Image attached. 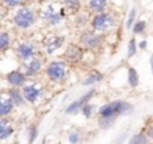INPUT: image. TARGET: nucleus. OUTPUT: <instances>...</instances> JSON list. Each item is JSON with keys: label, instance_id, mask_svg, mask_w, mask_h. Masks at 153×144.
<instances>
[{"label": "nucleus", "instance_id": "39448f33", "mask_svg": "<svg viewBox=\"0 0 153 144\" xmlns=\"http://www.w3.org/2000/svg\"><path fill=\"white\" fill-rule=\"evenodd\" d=\"M102 36L98 35L95 31H85L79 37V43L86 50H97L102 45Z\"/></svg>", "mask_w": 153, "mask_h": 144}, {"label": "nucleus", "instance_id": "dca6fc26", "mask_svg": "<svg viewBox=\"0 0 153 144\" xmlns=\"http://www.w3.org/2000/svg\"><path fill=\"white\" fill-rule=\"evenodd\" d=\"M13 107H15V103L12 102V99H11V97H8V99L3 97V99H1V104H0V115H1L3 118H5L7 115H10V113L12 112Z\"/></svg>", "mask_w": 153, "mask_h": 144}, {"label": "nucleus", "instance_id": "b1692460", "mask_svg": "<svg viewBox=\"0 0 153 144\" xmlns=\"http://www.w3.org/2000/svg\"><path fill=\"white\" fill-rule=\"evenodd\" d=\"M137 50H138V43L136 42L134 37H132V39L129 40V43H128V56H129V58L134 56L136 53H137Z\"/></svg>", "mask_w": 153, "mask_h": 144}, {"label": "nucleus", "instance_id": "423d86ee", "mask_svg": "<svg viewBox=\"0 0 153 144\" xmlns=\"http://www.w3.org/2000/svg\"><path fill=\"white\" fill-rule=\"evenodd\" d=\"M94 94H95V88L89 89L86 94L82 95V96L79 97L78 100L73 102L71 104H70L69 107L66 108V113H67V115H74V113H76L78 111H82V108H83L85 105L89 103V100L91 99L93 96H94Z\"/></svg>", "mask_w": 153, "mask_h": 144}, {"label": "nucleus", "instance_id": "f257e3e1", "mask_svg": "<svg viewBox=\"0 0 153 144\" xmlns=\"http://www.w3.org/2000/svg\"><path fill=\"white\" fill-rule=\"evenodd\" d=\"M13 24L19 29H28L35 24L36 13L31 7H20L13 15Z\"/></svg>", "mask_w": 153, "mask_h": 144}, {"label": "nucleus", "instance_id": "9b49d317", "mask_svg": "<svg viewBox=\"0 0 153 144\" xmlns=\"http://www.w3.org/2000/svg\"><path fill=\"white\" fill-rule=\"evenodd\" d=\"M43 68V61L38 58H34L31 60H28V63L24 66V73L27 76H35L38 75Z\"/></svg>", "mask_w": 153, "mask_h": 144}, {"label": "nucleus", "instance_id": "4468645a", "mask_svg": "<svg viewBox=\"0 0 153 144\" xmlns=\"http://www.w3.org/2000/svg\"><path fill=\"white\" fill-rule=\"evenodd\" d=\"M65 43V37L62 36H54L53 39L50 40V42L46 44V51H47V53H54L56 50H59V48L63 45Z\"/></svg>", "mask_w": 153, "mask_h": 144}, {"label": "nucleus", "instance_id": "473e14b6", "mask_svg": "<svg viewBox=\"0 0 153 144\" xmlns=\"http://www.w3.org/2000/svg\"><path fill=\"white\" fill-rule=\"evenodd\" d=\"M146 47H148V42H146V40H141V42L138 43V48H140V50L145 51Z\"/></svg>", "mask_w": 153, "mask_h": 144}, {"label": "nucleus", "instance_id": "72a5a7b5", "mask_svg": "<svg viewBox=\"0 0 153 144\" xmlns=\"http://www.w3.org/2000/svg\"><path fill=\"white\" fill-rule=\"evenodd\" d=\"M125 137H126V134H122L121 136H120V139H117V143L116 144H122V142H124Z\"/></svg>", "mask_w": 153, "mask_h": 144}, {"label": "nucleus", "instance_id": "9d476101", "mask_svg": "<svg viewBox=\"0 0 153 144\" xmlns=\"http://www.w3.org/2000/svg\"><path fill=\"white\" fill-rule=\"evenodd\" d=\"M26 76H27L26 73H23L20 71H11L7 75V81L12 87H16V88L18 87H24L26 86V80H27Z\"/></svg>", "mask_w": 153, "mask_h": 144}, {"label": "nucleus", "instance_id": "7ed1b4c3", "mask_svg": "<svg viewBox=\"0 0 153 144\" xmlns=\"http://www.w3.org/2000/svg\"><path fill=\"white\" fill-rule=\"evenodd\" d=\"M40 18H42L48 26L56 27L65 20V18H66V11H65V8H61L59 11H56L53 4H48L47 7L42 11Z\"/></svg>", "mask_w": 153, "mask_h": 144}, {"label": "nucleus", "instance_id": "412c9836", "mask_svg": "<svg viewBox=\"0 0 153 144\" xmlns=\"http://www.w3.org/2000/svg\"><path fill=\"white\" fill-rule=\"evenodd\" d=\"M11 45V36L8 32L3 31L1 34H0V51L1 52H4L5 50H7L8 47Z\"/></svg>", "mask_w": 153, "mask_h": 144}, {"label": "nucleus", "instance_id": "cd10ccee", "mask_svg": "<svg viewBox=\"0 0 153 144\" xmlns=\"http://www.w3.org/2000/svg\"><path fill=\"white\" fill-rule=\"evenodd\" d=\"M3 4L8 8H15V7H20L26 0H1Z\"/></svg>", "mask_w": 153, "mask_h": 144}, {"label": "nucleus", "instance_id": "5701e85b", "mask_svg": "<svg viewBox=\"0 0 153 144\" xmlns=\"http://www.w3.org/2000/svg\"><path fill=\"white\" fill-rule=\"evenodd\" d=\"M114 121H116L114 118H100V116H98V126H100L102 129L110 128V127L114 124Z\"/></svg>", "mask_w": 153, "mask_h": 144}, {"label": "nucleus", "instance_id": "c85d7f7f", "mask_svg": "<svg viewBox=\"0 0 153 144\" xmlns=\"http://www.w3.org/2000/svg\"><path fill=\"white\" fill-rule=\"evenodd\" d=\"M36 136H38V128H36V126H30L28 127V142H30V144H32V143L35 142Z\"/></svg>", "mask_w": 153, "mask_h": 144}, {"label": "nucleus", "instance_id": "a211bd4d", "mask_svg": "<svg viewBox=\"0 0 153 144\" xmlns=\"http://www.w3.org/2000/svg\"><path fill=\"white\" fill-rule=\"evenodd\" d=\"M140 83V76H138V72L136 71L133 67H129L128 68V84L132 88H136Z\"/></svg>", "mask_w": 153, "mask_h": 144}, {"label": "nucleus", "instance_id": "c756f323", "mask_svg": "<svg viewBox=\"0 0 153 144\" xmlns=\"http://www.w3.org/2000/svg\"><path fill=\"white\" fill-rule=\"evenodd\" d=\"M94 108H95V105L87 103V104L85 105L83 108H82V113H83L86 118H90V116H91V113H93V111H94Z\"/></svg>", "mask_w": 153, "mask_h": 144}, {"label": "nucleus", "instance_id": "bb28decb", "mask_svg": "<svg viewBox=\"0 0 153 144\" xmlns=\"http://www.w3.org/2000/svg\"><path fill=\"white\" fill-rule=\"evenodd\" d=\"M74 23L78 27H85L87 24V15H86V13H82V12L81 13H76Z\"/></svg>", "mask_w": 153, "mask_h": 144}, {"label": "nucleus", "instance_id": "aec40b11", "mask_svg": "<svg viewBox=\"0 0 153 144\" xmlns=\"http://www.w3.org/2000/svg\"><path fill=\"white\" fill-rule=\"evenodd\" d=\"M129 144H149V137L146 134H136L129 139Z\"/></svg>", "mask_w": 153, "mask_h": 144}, {"label": "nucleus", "instance_id": "20e7f679", "mask_svg": "<svg viewBox=\"0 0 153 144\" xmlns=\"http://www.w3.org/2000/svg\"><path fill=\"white\" fill-rule=\"evenodd\" d=\"M46 75L51 81H62L67 75V63L63 60L51 61L46 67Z\"/></svg>", "mask_w": 153, "mask_h": 144}, {"label": "nucleus", "instance_id": "4be33fe9", "mask_svg": "<svg viewBox=\"0 0 153 144\" xmlns=\"http://www.w3.org/2000/svg\"><path fill=\"white\" fill-rule=\"evenodd\" d=\"M63 4L67 10H70L71 12H78L82 7L81 0H63Z\"/></svg>", "mask_w": 153, "mask_h": 144}, {"label": "nucleus", "instance_id": "1a4fd4ad", "mask_svg": "<svg viewBox=\"0 0 153 144\" xmlns=\"http://www.w3.org/2000/svg\"><path fill=\"white\" fill-rule=\"evenodd\" d=\"M43 94V88H38L35 84H28L23 87V96L28 103H35Z\"/></svg>", "mask_w": 153, "mask_h": 144}, {"label": "nucleus", "instance_id": "6ab92c4d", "mask_svg": "<svg viewBox=\"0 0 153 144\" xmlns=\"http://www.w3.org/2000/svg\"><path fill=\"white\" fill-rule=\"evenodd\" d=\"M103 79V75L101 72H98V71H94V72H91L90 75H87L86 77L83 79V81H82V84L83 86H93V84H95V83H98V81H101Z\"/></svg>", "mask_w": 153, "mask_h": 144}, {"label": "nucleus", "instance_id": "393cba45", "mask_svg": "<svg viewBox=\"0 0 153 144\" xmlns=\"http://www.w3.org/2000/svg\"><path fill=\"white\" fill-rule=\"evenodd\" d=\"M145 28H146V21L145 20H138V21H136L134 23L132 31H133V34L134 35H140V34H143V32L145 31Z\"/></svg>", "mask_w": 153, "mask_h": 144}, {"label": "nucleus", "instance_id": "a878e982", "mask_svg": "<svg viewBox=\"0 0 153 144\" xmlns=\"http://www.w3.org/2000/svg\"><path fill=\"white\" fill-rule=\"evenodd\" d=\"M136 15H137V10H136L134 7L130 10L129 12V16H128V20H126V28L130 29L133 28V26H134V19H136Z\"/></svg>", "mask_w": 153, "mask_h": 144}, {"label": "nucleus", "instance_id": "ddd939ff", "mask_svg": "<svg viewBox=\"0 0 153 144\" xmlns=\"http://www.w3.org/2000/svg\"><path fill=\"white\" fill-rule=\"evenodd\" d=\"M108 5H109V0H89V3H87L89 10L94 13L105 12Z\"/></svg>", "mask_w": 153, "mask_h": 144}, {"label": "nucleus", "instance_id": "f8f14e48", "mask_svg": "<svg viewBox=\"0 0 153 144\" xmlns=\"http://www.w3.org/2000/svg\"><path fill=\"white\" fill-rule=\"evenodd\" d=\"M82 50L76 44H69L65 51V58L69 61H79L82 59Z\"/></svg>", "mask_w": 153, "mask_h": 144}, {"label": "nucleus", "instance_id": "7c9ffc66", "mask_svg": "<svg viewBox=\"0 0 153 144\" xmlns=\"http://www.w3.org/2000/svg\"><path fill=\"white\" fill-rule=\"evenodd\" d=\"M79 139H81V136H79L78 132H71V134L69 135V143L70 144H78L79 143Z\"/></svg>", "mask_w": 153, "mask_h": 144}, {"label": "nucleus", "instance_id": "2f4dec72", "mask_svg": "<svg viewBox=\"0 0 153 144\" xmlns=\"http://www.w3.org/2000/svg\"><path fill=\"white\" fill-rule=\"evenodd\" d=\"M146 135H148V137L149 139H152L153 140V124H151V126L146 128V132H145Z\"/></svg>", "mask_w": 153, "mask_h": 144}, {"label": "nucleus", "instance_id": "6e6552de", "mask_svg": "<svg viewBox=\"0 0 153 144\" xmlns=\"http://www.w3.org/2000/svg\"><path fill=\"white\" fill-rule=\"evenodd\" d=\"M98 116L100 118H114V119L117 116H120V100L103 104L98 110Z\"/></svg>", "mask_w": 153, "mask_h": 144}, {"label": "nucleus", "instance_id": "f03ea898", "mask_svg": "<svg viewBox=\"0 0 153 144\" xmlns=\"http://www.w3.org/2000/svg\"><path fill=\"white\" fill-rule=\"evenodd\" d=\"M90 26H91L93 31L95 32H106L116 26V19H114L113 13L105 11L101 13H95L90 21Z\"/></svg>", "mask_w": 153, "mask_h": 144}, {"label": "nucleus", "instance_id": "f704fd0d", "mask_svg": "<svg viewBox=\"0 0 153 144\" xmlns=\"http://www.w3.org/2000/svg\"><path fill=\"white\" fill-rule=\"evenodd\" d=\"M149 64H151V68H152V72H153V53L151 55V58H149Z\"/></svg>", "mask_w": 153, "mask_h": 144}, {"label": "nucleus", "instance_id": "0eeeda50", "mask_svg": "<svg viewBox=\"0 0 153 144\" xmlns=\"http://www.w3.org/2000/svg\"><path fill=\"white\" fill-rule=\"evenodd\" d=\"M16 56L23 61H28L35 58L36 55V48L32 43H19L16 47Z\"/></svg>", "mask_w": 153, "mask_h": 144}, {"label": "nucleus", "instance_id": "f3484780", "mask_svg": "<svg viewBox=\"0 0 153 144\" xmlns=\"http://www.w3.org/2000/svg\"><path fill=\"white\" fill-rule=\"evenodd\" d=\"M13 134V128L12 126H8L7 124V119L3 118L1 121H0V139L5 140Z\"/></svg>", "mask_w": 153, "mask_h": 144}, {"label": "nucleus", "instance_id": "2eb2a0df", "mask_svg": "<svg viewBox=\"0 0 153 144\" xmlns=\"http://www.w3.org/2000/svg\"><path fill=\"white\" fill-rule=\"evenodd\" d=\"M8 96L12 99V102L15 103L16 107H22V105H24V102H27L26 99H24L23 94H22L20 91H19L18 88H11L10 91H8Z\"/></svg>", "mask_w": 153, "mask_h": 144}]
</instances>
